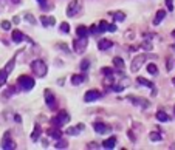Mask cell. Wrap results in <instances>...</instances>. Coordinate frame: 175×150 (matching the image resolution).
<instances>
[{"mask_svg":"<svg viewBox=\"0 0 175 150\" xmlns=\"http://www.w3.org/2000/svg\"><path fill=\"white\" fill-rule=\"evenodd\" d=\"M101 73L105 76V77H110V76H113V68H109V67H104V68H101Z\"/></svg>","mask_w":175,"mask_h":150,"instance_id":"cell-27","label":"cell"},{"mask_svg":"<svg viewBox=\"0 0 175 150\" xmlns=\"http://www.w3.org/2000/svg\"><path fill=\"white\" fill-rule=\"evenodd\" d=\"M67 145H68V142H67V141H64V139H58V142H56V148H67Z\"/></svg>","mask_w":175,"mask_h":150,"instance_id":"cell-34","label":"cell"},{"mask_svg":"<svg viewBox=\"0 0 175 150\" xmlns=\"http://www.w3.org/2000/svg\"><path fill=\"white\" fill-rule=\"evenodd\" d=\"M85 79H87L85 74H73L70 80H71V85H81Z\"/></svg>","mask_w":175,"mask_h":150,"instance_id":"cell-15","label":"cell"},{"mask_svg":"<svg viewBox=\"0 0 175 150\" xmlns=\"http://www.w3.org/2000/svg\"><path fill=\"white\" fill-rule=\"evenodd\" d=\"M127 101H130L133 105H137V107H141V108H147L150 105V102L147 101V99H143V98H137V96H127Z\"/></svg>","mask_w":175,"mask_h":150,"instance_id":"cell-6","label":"cell"},{"mask_svg":"<svg viewBox=\"0 0 175 150\" xmlns=\"http://www.w3.org/2000/svg\"><path fill=\"white\" fill-rule=\"evenodd\" d=\"M12 3H20V0H12Z\"/></svg>","mask_w":175,"mask_h":150,"instance_id":"cell-46","label":"cell"},{"mask_svg":"<svg viewBox=\"0 0 175 150\" xmlns=\"http://www.w3.org/2000/svg\"><path fill=\"white\" fill-rule=\"evenodd\" d=\"M2 30H5V31H9L11 30V22H8V20H2Z\"/></svg>","mask_w":175,"mask_h":150,"instance_id":"cell-36","label":"cell"},{"mask_svg":"<svg viewBox=\"0 0 175 150\" xmlns=\"http://www.w3.org/2000/svg\"><path fill=\"white\" fill-rule=\"evenodd\" d=\"M25 20L28 23H31V25H36V17L33 14H30V12H26V14H25Z\"/></svg>","mask_w":175,"mask_h":150,"instance_id":"cell-33","label":"cell"},{"mask_svg":"<svg viewBox=\"0 0 175 150\" xmlns=\"http://www.w3.org/2000/svg\"><path fill=\"white\" fill-rule=\"evenodd\" d=\"M129 136H130V139H132V141H135V136H133L132 132H129Z\"/></svg>","mask_w":175,"mask_h":150,"instance_id":"cell-45","label":"cell"},{"mask_svg":"<svg viewBox=\"0 0 175 150\" xmlns=\"http://www.w3.org/2000/svg\"><path fill=\"white\" fill-rule=\"evenodd\" d=\"M19 20H20V19H19L17 16H14V17H12V22H14V23H19Z\"/></svg>","mask_w":175,"mask_h":150,"instance_id":"cell-44","label":"cell"},{"mask_svg":"<svg viewBox=\"0 0 175 150\" xmlns=\"http://www.w3.org/2000/svg\"><path fill=\"white\" fill-rule=\"evenodd\" d=\"M17 85H19L22 90H25V91H30V90H33V88H34L36 82H34V79H33L31 76L22 74V76L17 79Z\"/></svg>","mask_w":175,"mask_h":150,"instance_id":"cell-3","label":"cell"},{"mask_svg":"<svg viewBox=\"0 0 175 150\" xmlns=\"http://www.w3.org/2000/svg\"><path fill=\"white\" fill-rule=\"evenodd\" d=\"M14 67H16V57H11V59L8 60V64H6L3 68H5V70H6L8 73H11L12 70H14Z\"/></svg>","mask_w":175,"mask_h":150,"instance_id":"cell-22","label":"cell"},{"mask_svg":"<svg viewBox=\"0 0 175 150\" xmlns=\"http://www.w3.org/2000/svg\"><path fill=\"white\" fill-rule=\"evenodd\" d=\"M115 144H116V138H115V136H110L109 139L102 141V147H104V148H113Z\"/></svg>","mask_w":175,"mask_h":150,"instance_id":"cell-19","label":"cell"},{"mask_svg":"<svg viewBox=\"0 0 175 150\" xmlns=\"http://www.w3.org/2000/svg\"><path fill=\"white\" fill-rule=\"evenodd\" d=\"M84 130V124H79V126H76V127H68L65 130V133L67 135H71V136H76V135H79L81 132Z\"/></svg>","mask_w":175,"mask_h":150,"instance_id":"cell-14","label":"cell"},{"mask_svg":"<svg viewBox=\"0 0 175 150\" xmlns=\"http://www.w3.org/2000/svg\"><path fill=\"white\" fill-rule=\"evenodd\" d=\"M169 148H172V150H175V144H172V145H170Z\"/></svg>","mask_w":175,"mask_h":150,"instance_id":"cell-47","label":"cell"},{"mask_svg":"<svg viewBox=\"0 0 175 150\" xmlns=\"http://www.w3.org/2000/svg\"><path fill=\"white\" fill-rule=\"evenodd\" d=\"M87 47H88V37H76L73 40V51L78 54L84 53Z\"/></svg>","mask_w":175,"mask_h":150,"instance_id":"cell-5","label":"cell"},{"mask_svg":"<svg viewBox=\"0 0 175 150\" xmlns=\"http://www.w3.org/2000/svg\"><path fill=\"white\" fill-rule=\"evenodd\" d=\"M11 39H12V42H14V44H20V42H23L26 37H25V34L22 31L14 30V31H12V34H11Z\"/></svg>","mask_w":175,"mask_h":150,"instance_id":"cell-12","label":"cell"},{"mask_svg":"<svg viewBox=\"0 0 175 150\" xmlns=\"http://www.w3.org/2000/svg\"><path fill=\"white\" fill-rule=\"evenodd\" d=\"M137 82H138V84H143V85L147 87V88H154V85H155L154 82H150V80H147V79H144V77H138Z\"/></svg>","mask_w":175,"mask_h":150,"instance_id":"cell-23","label":"cell"},{"mask_svg":"<svg viewBox=\"0 0 175 150\" xmlns=\"http://www.w3.org/2000/svg\"><path fill=\"white\" fill-rule=\"evenodd\" d=\"M110 16H112L116 22H123V20L126 19V14H124L123 11H112V12H110Z\"/></svg>","mask_w":175,"mask_h":150,"instance_id":"cell-21","label":"cell"},{"mask_svg":"<svg viewBox=\"0 0 175 150\" xmlns=\"http://www.w3.org/2000/svg\"><path fill=\"white\" fill-rule=\"evenodd\" d=\"M107 31L115 33V31H116V25H109V26H107Z\"/></svg>","mask_w":175,"mask_h":150,"instance_id":"cell-41","label":"cell"},{"mask_svg":"<svg viewBox=\"0 0 175 150\" xmlns=\"http://www.w3.org/2000/svg\"><path fill=\"white\" fill-rule=\"evenodd\" d=\"M112 47H113V42H112V40H109V39H101L99 42H98V48L101 51H105V50H109Z\"/></svg>","mask_w":175,"mask_h":150,"instance_id":"cell-13","label":"cell"},{"mask_svg":"<svg viewBox=\"0 0 175 150\" xmlns=\"http://www.w3.org/2000/svg\"><path fill=\"white\" fill-rule=\"evenodd\" d=\"M88 28L87 26H84V25H79L78 28H76V34H78V37H88Z\"/></svg>","mask_w":175,"mask_h":150,"instance_id":"cell-17","label":"cell"},{"mask_svg":"<svg viewBox=\"0 0 175 150\" xmlns=\"http://www.w3.org/2000/svg\"><path fill=\"white\" fill-rule=\"evenodd\" d=\"M39 136H40V127L36 126L34 130H33V133H31V139H33V141H37V139H39Z\"/></svg>","mask_w":175,"mask_h":150,"instance_id":"cell-29","label":"cell"},{"mask_svg":"<svg viewBox=\"0 0 175 150\" xmlns=\"http://www.w3.org/2000/svg\"><path fill=\"white\" fill-rule=\"evenodd\" d=\"M44 94H45V102H47V105H48L50 108H54V107H56V96H54V93L47 88V90L44 91Z\"/></svg>","mask_w":175,"mask_h":150,"instance_id":"cell-9","label":"cell"},{"mask_svg":"<svg viewBox=\"0 0 175 150\" xmlns=\"http://www.w3.org/2000/svg\"><path fill=\"white\" fill-rule=\"evenodd\" d=\"M9 135H11V133L6 132L5 136L2 138V148H5V150H14V148H16V142L11 139Z\"/></svg>","mask_w":175,"mask_h":150,"instance_id":"cell-7","label":"cell"},{"mask_svg":"<svg viewBox=\"0 0 175 150\" xmlns=\"http://www.w3.org/2000/svg\"><path fill=\"white\" fill-rule=\"evenodd\" d=\"M155 118L160 121V122H167L170 118H169V115L166 113V112H163V110H158L157 112V115H155Z\"/></svg>","mask_w":175,"mask_h":150,"instance_id":"cell-20","label":"cell"},{"mask_svg":"<svg viewBox=\"0 0 175 150\" xmlns=\"http://www.w3.org/2000/svg\"><path fill=\"white\" fill-rule=\"evenodd\" d=\"M61 31H62V33H68V31H70V25L67 23V22H64V23L61 25Z\"/></svg>","mask_w":175,"mask_h":150,"instance_id":"cell-37","label":"cell"},{"mask_svg":"<svg viewBox=\"0 0 175 150\" xmlns=\"http://www.w3.org/2000/svg\"><path fill=\"white\" fill-rule=\"evenodd\" d=\"M124 88H126V85H123V84H115V85H112V90H113V91H116V93L123 91Z\"/></svg>","mask_w":175,"mask_h":150,"instance_id":"cell-35","label":"cell"},{"mask_svg":"<svg viewBox=\"0 0 175 150\" xmlns=\"http://www.w3.org/2000/svg\"><path fill=\"white\" fill-rule=\"evenodd\" d=\"M87 148H90V150H95V148H101V145H99V144H96V142H90V144L87 145Z\"/></svg>","mask_w":175,"mask_h":150,"instance_id":"cell-38","label":"cell"},{"mask_svg":"<svg viewBox=\"0 0 175 150\" xmlns=\"http://www.w3.org/2000/svg\"><path fill=\"white\" fill-rule=\"evenodd\" d=\"M166 6L169 11H173V0H166Z\"/></svg>","mask_w":175,"mask_h":150,"instance_id":"cell-39","label":"cell"},{"mask_svg":"<svg viewBox=\"0 0 175 150\" xmlns=\"http://www.w3.org/2000/svg\"><path fill=\"white\" fill-rule=\"evenodd\" d=\"M143 48H144L146 51H150V50H152V44H150V42H144V44H143Z\"/></svg>","mask_w":175,"mask_h":150,"instance_id":"cell-40","label":"cell"},{"mask_svg":"<svg viewBox=\"0 0 175 150\" xmlns=\"http://www.w3.org/2000/svg\"><path fill=\"white\" fill-rule=\"evenodd\" d=\"M149 57H150L149 54H138V56H135L133 60H132V64H130V71L132 73H138L141 70V67L144 65V62Z\"/></svg>","mask_w":175,"mask_h":150,"instance_id":"cell-2","label":"cell"},{"mask_svg":"<svg viewBox=\"0 0 175 150\" xmlns=\"http://www.w3.org/2000/svg\"><path fill=\"white\" fill-rule=\"evenodd\" d=\"M164 17H166V11H164V9L157 11V16H155V19H154V25H160L161 22L164 20Z\"/></svg>","mask_w":175,"mask_h":150,"instance_id":"cell-16","label":"cell"},{"mask_svg":"<svg viewBox=\"0 0 175 150\" xmlns=\"http://www.w3.org/2000/svg\"><path fill=\"white\" fill-rule=\"evenodd\" d=\"M93 129H95V132L99 133V135H104V133H107V132H110V127H109V126H105L104 122H95Z\"/></svg>","mask_w":175,"mask_h":150,"instance_id":"cell-11","label":"cell"},{"mask_svg":"<svg viewBox=\"0 0 175 150\" xmlns=\"http://www.w3.org/2000/svg\"><path fill=\"white\" fill-rule=\"evenodd\" d=\"M8 76H9V73L5 70V68H2V70H0V85H3V84L6 82Z\"/></svg>","mask_w":175,"mask_h":150,"instance_id":"cell-25","label":"cell"},{"mask_svg":"<svg viewBox=\"0 0 175 150\" xmlns=\"http://www.w3.org/2000/svg\"><path fill=\"white\" fill-rule=\"evenodd\" d=\"M172 37H173V39H175V30H173V31H172Z\"/></svg>","mask_w":175,"mask_h":150,"instance_id":"cell-48","label":"cell"},{"mask_svg":"<svg viewBox=\"0 0 175 150\" xmlns=\"http://www.w3.org/2000/svg\"><path fill=\"white\" fill-rule=\"evenodd\" d=\"M149 138H150V141H154V142H160L161 139H163V135L158 133V132H152V133L149 135Z\"/></svg>","mask_w":175,"mask_h":150,"instance_id":"cell-24","label":"cell"},{"mask_svg":"<svg viewBox=\"0 0 175 150\" xmlns=\"http://www.w3.org/2000/svg\"><path fill=\"white\" fill-rule=\"evenodd\" d=\"M113 65L118 68V70H123V68H124V60L121 57H115L113 59Z\"/></svg>","mask_w":175,"mask_h":150,"instance_id":"cell-28","label":"cell"},{"mask_svg":"<svg viewBox=\"0 0 175 150\" xmlns=\"http://www.w3.org/2000/svg\"><path fill=\"white\" fill-rule=\"evenodd\" d=\"M96 26H98V33H101V34H102V33H105V31H107V26H109V23H107L105 20H101Z\"/></svg>","mask_w":175,"mask_h":150,"instance_id":"cell-26","label":"cell"},{"mask_svg":"<svg viewBox=\"0 0 175 150\" xmlns=\"http://www.w3.org/2000/svg\"><path fill=\"white\" fill-rule=\"evenodd\" d=\"M40 22H42V25L44 26H53V25H54V17H48V16H40Z\"/></svg>","mask_w":175,"mask_h":150,"instance_id":"cell-18","label":"cell"},{"mask_svg":"<svg viewBox=\"0 0 175 150\" xmlns=\"http://www.w3.org/2000/svg\"><path fill=\"white\" fill-rule=\"evenodd\" d=\"M172 65H173V64H172V60L169 59V60H167V70H172Z\"/></svg>","mask_w":175,"mask_h":150,"instance_id":"cell-43","label":"cell"},{"mask_svg":"<svg viewBox=\"0 0 175 150\" xmlns=\"http://www.w3.org/2000/svg\"><path fill=\"white\" fill-rule=\"evenodd\" d=\"M101 98V93L98 90H88L85 94H84V101L85 102H95Z\"/></svg>","mask_w":175,"mask_h":150,"instance_id":"cell-10","label":"cell"},{"mask_svg":"<svg viewBox=\"0 0 175 150\" xmlns=\"http://www.w3.org/2000/svg\"><path fill=\"white\" fill-rule=\"evenodd\" d=\"M31 71L37 76V77H45L47 73H48V67L44 60H40V59H36L31 62Z\"/></svg>","mask_w":175,"mask_h":150,"instance_id":"cell-1","label":"cell"},{"mask_svg":"<svg viewBox=\"0 0 175 150\" xmlns=\"http://www.w3.org/2000/svg\"><path fill=\"white\" fill-rule=\"evenodd\" d=\"M37 2H39L40 5H42L44 8H47V0H37Z\"/></svg>","mask_w":175,"mask_h":150,"instance_id":"cell-42","label":"cell"},{"mask_svg":"<svg viewBox=\"0 0 175 150\" xmlns=\"http://www.w3.org/2000/svg\"><path fill=\"white\" fill-rule=\"evenodd\" d=\"M173 116H175V108H173Z\"/></svg>","mask_w":175,"mask_h":150,"instance_id":"cell-50","label":"cell"},{"mask_svg":"<svg viewBox=\"0 0 175 150\" xmlns=\"http://www.w3.org/2000/svg\"><path fill=\"white\" fill-rule=\"evenodd\" d=\"M79 68H81V71H87L88 68H90V60H88V59H84L82 62H81Z\"/></svg>","mask_w":175,"mask_h":150,"instance_id":"cell-31","label":"cell"},{"mask_svg":"<svg viewBox=\"0 0 175 150\" xmlns=\"http://www.w3.org/2000/svg\"><path fill=\"white\" fill-rule=\"evenodd\" d=\"M0 87H2V85H0Z\"/></svg>","mask_w":175,"mask_h":150,"instance_id":"cell-51","label":"cell"},{"mask_svg":"<svg viewBox=\"0 0 175 150\" xmlns=\"http://www.w3.org/2000/svg\"><path fill=\"white\" fill-rule=\"evenodd\" d=\"M68 121H70V115L67 113L65 110H62V112L58 113V116H54V118L51 119V126L56 127V129H59V127H62L64 124H67Z\"/></svg>","mask_w":175,"mask_h":150,"instance_id":"cell-4","label":"cell"},{"mask_svg":"<svg viewBox=\"0 0 175 150\" xmlns=\"http://www.w3.org/2000/svg\"><path fill=\"white\" fill-rule=\"evenodd\" d=\"M81 9V3L78 2V0H73V2H70V5L67 6V16L68 17H74L78 12Z\"/></svg>","mask_w":175,"mask_h":150,"instance_id":"cell-8","label":"cell"},{"mask_svg":"<svg viewBox=\"0 0 175 150\" xmlns=\"http://www.w3.org/2000/svg\"><path fill=\"white\" fill-rule=\"evenodd\" d=\"M61 135H62V133H61L59 130H51V129H50V132H48V136H50V138H53V139H59Z\"/></svg>","mask_w":175,"mask_h":150,"instance_id":"cell-30","label":"cell"},{"mask_svg":"<svg viewBox=\"0 0 175 150\" xmlns=\"http://www.w3.org/2000/svg\"><path fill=\"white\" fill-rule=\"evenodd\" d=\"M172 84H173V85H175V77H173V79H172Z\"/></svg>","mask_w":175,"mask_h":150,"instance_id":"cell-49","label":"cell"},{"mask_svg":"<svg viewBox=\"0 0 175 150\" xmlns=\"http://www.w3.org/2000/svg\"><path fill=\"white\" fill-rule=\"evenodd\" d=\"M147 71L155 76V74H158V67L155 64H149V65H147Z\"/></svg>","mask_w":175,"mask_h":150,"instance_id":"cell-32","label":"cell"}]
</instances>
